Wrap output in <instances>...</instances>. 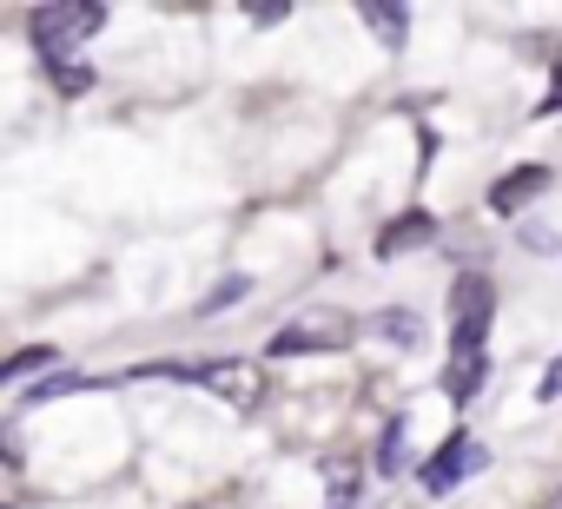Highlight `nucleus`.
I'll use <instances>...</instances> for the list:
<instances>
[{"label":"nucleus","instance_id":"f257e3e1","mask_svg":"<svg viewBox=\"0 0 562 509\" xmlns=\"http://www.w3.org/2000/svg\"><path fill=\"white\" fill-rule=\"evenodd\" d=\"M133 377H179V384H199V391L225 397L232 410H258V404H265V364H258V358H212V364H133Z\"/></svg>","mask_w":562,"mask_h":509},{"label":"nucleus","instance_id":"f03ea898","mask_svg":"<svg viewBox=\"0 0 562 509\" xmlns=\"http://www.w3.org/2000/svg\"><path fill=\"white\" fill-rule=\"evenodd\" d=\"M351 331H358L351 312H338V305L318 312V305H312V312H299L292 325H278V331L265 338V358H318V351H345Z\"/></svg>","mask_w":562,"mask_h":509},{"label":"nucleus","instance_id":"7ed1b4c3","mask_svg":"<svg viewBox=\"0 0 562 509\" xmlns=\"http://www.w3.org/2000/svg\"><path fill=\"white\" fill-rule=\"evenodd\" d=\"M27 34H34V47H41L47 67H67V54H74L80 41L106 34V8H93V0H80V8H34Z\"/></svg>","mask_w":562,"mask_h":509},{"label":"nucleus","instance_id":"20e7f679","mask_svg":"<svg viewBox=\"0 0 562 509\" xmlns=\"http://www.w3.org/2000/svg\"><path fill=\"white\" fill-rule=\"evenodd\" d=\"M490 318H496V292L490 279H457L450 292V358H483V338H490Z\"/></svg>","mask_w":562,"mask_h":509},{"label":"nucleus","instance_id":"39448f33","mask_svg":"<svg viewBox=\"0 0 562 509\" xmlns=\"http://www.w3.org/2000/svg\"><path fill=\"white\" fill-rule=\"evenodd\" d=\"M483 463H490V450H483L470 430H457V437H443L437 456L424 463V489H430V496H450V489H457L463 476H476Z\"/></svg>","mask_w":562,"mask_h":509},{"label":"nucleus","instance_id":"423d86ee","mask_svg":"<svg viewBox=\"0 0 562 509\" xmlns=\"http://www.w3.org/2000/svg\"><path fill=\"white\" fill-rule=\"evenodd\" d=\"M549 185V166H516V172H503L496 185H490V212H503V218H516L522 205H536V192Z\"/></svg>","mask_w":562,"mask_h":509},{"label":"nucleus","instance_id":"0eeeda50","mask_svg":"<svg viewBox=\"0 0 562 509\" xmlns=\"http://www.w3.org/2000/svg\"><path fill=\"white\" fill-rule=\"evenodd\" d=\"M437 238V218L424 212V205H411V212H397L384 231H378V259H397V251H411V245H430Z\"/></svg>","mask_w":562,"mask_h":509},{"label":"nucleus","instance_id":"6e6552de","mask_svg":"<svg viewBox=\"0 0 562 509\" xmlns=\"http://www.w3.org/2000/svg\"><path fill=\"white\" fill-rule=\"evenodd\" d=\"M358 21H364V27H371L391 54H404V41H411V14H404V8H391V0H364Z\"/></svg>","mask_w":562,"mask_h":509},{"label":"nucleus","instance_id":"1a4fd4ad","mask_svg":"<svg viewBox=\"0 0 562 509\" xmlns=\"http://www.w3.org/2000/svg\"><path fill=\"white\" fill-rule=\"evenodd\" d=\"M483 384H490V358H450L443 364V397L450 404H476Z\"/></svg>","mask_w":562,"mask_h":509},{"label":"nucleus","instance_id":"9d476101","mask_svg":"<svg viewBox=\"0 0 562 509\" xmlns=\"http://www.w3.org/2000/svg\"><path fill=\"white\" fill-rule=\"evenodd\" d=\"M325 483H331V509H358L364 463H351V456H331V463H325Z\"/></svg>","mask_w":562,"mask_h":509},{"label":"nucleus","instance_id":"9b49d317","mask_svg":"<svg viewBox=\"0 0 562 509\" xmlns=\"http://www.w3.org/2000/svg\"><path fill=\"white\" fill-rule=\"evenodd\" d=\"M371 470H378V476H397V470H404V417H391V423H384V437H378V456H371Z\"/></svg>","mask_w":562,"mask_h":509},{"label":"nucleus","instance_id":"f8f14e48","mask_svg":"<svg viewBox=\"0 0 562 509\" xmlns=\"http://www.w3.org/2000/svg\"><path fill=\"white\" fill-rule=\"evenodd\" d=\"M251 298V279H218L205 298H199V318H212V312H232V305H245Z\"/></svg>","mask_w":562,"mask_h":509},{"label":"nucleus","instance_id":"ddd939ff","mask_svg":"<svg viewBox=\"0 0 562 509\" xmlns=\"http://www.w3.org/2000/svg\"><path fill=\"white\" fill-rule=\"evenodd\" d=\"M74 391H93V377H80V371H54V377H41V384L27 391V404H54V397H74Z\"/></svg>","mask_w":562,"mask_h":509},{"label":"nucleus","instance_id":"4468645a","mask_svg":"<svg viewBox=\"0 0 562 509\" xmlns=\"http://www.w3.org/2000/svg\"><path fill=\"white\" fill-rule=\"evenodd\" d=\"M54 358H60L54 344H27V351H14V358H8V371H0V377H8V384H21V377H34V371H47Z\"/></svg>","mask_w":562,"mask_h":509},{"label":"nucleus","instance_id":"2eb2a0df","mask_svg":"<svg viewBox=\"0 0 562 509\" xmlns=\"http://www.w3.org/2000/svg\"><path fill=\"white\" fill-rule=\"evenodd\" d=\"M100 80H93V67L87 60H67V67H54V93H67V100H80V93H93Z\"/></svg>","mask_w":562,"mask_h":509},{"label":"nucleus","instance_id":"dca6fc26","mask_svg":"<svg viewBox=\"0 0 562 509\" xmlns=\"http://www.w3.org/2000/svg\"><path fill=\"white\" fill-rule=\"evenodd\" d=\"M371 331H378V338H397V344H411V338H417V318L391 312V318H371Z\"/></svg>","mask_w":562,"mask_h":509},{"label":"nucleus","instance_id":"f3484780","mask_svg":"<svg viewBox=\"0 0 562 509\" xmlns=\"http://www.w3.org/2000/svg\"><path fill=\"white\" fill-rule=\"evenodd\" d=\"M245 14H251V21H258V27H265V21H285V14H292V8H285V0H251V8H245Z\"/></svg>","mask_w":562,"mask_h":509},{"label":"nucleus","instance_id":"a211bd4d","mask_svg":"<svg viewBox=\"0 0 562 509\" xmlns=\"http://www.w3.org/2000/svg\"><path fill=\"white\" fill-rule=\"evenodd\" d=\"M522 245H529V251H555V245H562V238H555V231H542V225H536V231H522Z\"/></svg>","mask_w":562,"mask_h":509},{"label":"nucleus","instance_id":"6ab92c4d","mask_svg":"<svg viewBox=\"0 0 562 509\" xmlns=\"http://www.w3.org/2000/svg\"><path fill=\"white\" fill-rule=\"evenodd\" d=\"M555 509H562V496H555Z\"/></svg>","mask_w":562,"mask_h":509}]
</instances>
